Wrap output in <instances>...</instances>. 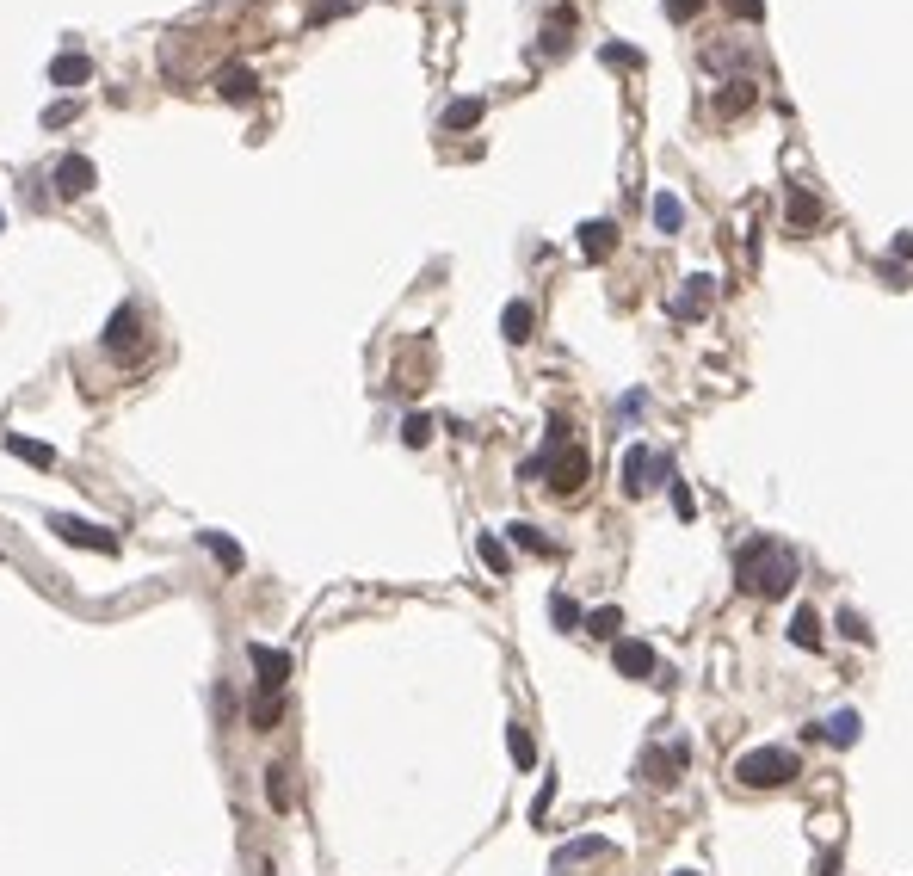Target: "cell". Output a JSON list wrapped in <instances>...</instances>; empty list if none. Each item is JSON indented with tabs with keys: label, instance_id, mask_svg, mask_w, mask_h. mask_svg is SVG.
Instances as JSON below:
<instances>
[{
	"label": "cell",
	"instance_id": "cell-28",
	"mask_svg": "<svg viewBox=\"0 0 913 876\" xmlns=\"http://www.w3.org/2000/svg\"><path fill=\"white\" fill-rule=\"evenodd\" d=\"M476 556L488 562V574H513V556H506V543H500L494 531H482V537H476Z\"/></svg>",
	"mask_w": 913,
	"mask_h": 876
},
{
	"label": "cell",
	"instance_id": "cell-27",
	"mask_svg": "<svg viewBox=\"0 0 913 876\" xmlns=\"http://www.w3.org/2000/svg\"><path fill=\"white\" fill-rule=\"evenodd\" d=\"M550 617H556V630H587V611H580V605H574L562 587L550 593Z\"/></svg>",
	"mask_w": 913,
	"mask_h": 876
},
{
	"label": "cell",
	"instance_id": "cell-21",
	"mask_svg": "<svg viewBox=\"0 0 913 876\" xmlns=\"http://www.w3.org/2000/svg\"><path fill=\"white\" fill-rule=\"evenodd\" d=\"M87 75H93V62H87L81 50H62V56L50 62V81H56V87H81Z\"/></svg>",
	"mask_w": 913,
	"mask_h": 876
},
{
	"label": "cell",
	"instance_id": "cell-23",
	"mask_svg": "<svg viewBox=\"0 0 913 876\" xmlns=\"http://www.w3.org/2000/svg\"><path fill=\"white\" fill-rule=\"evenodd\" d=\"M617 846L611 839H599V833H587V839H568V846L556 852V864H587V858H611Z\"/></svg>",
	"mask_w": 913,
	"mask_h": 876
},
{
	"label": "cell",
	"instance_id": "cell-26",
	"mask_svg": "<svg viewBox=\"0 0 913 876\" xmlns=\"http://www.w3.org/2000/svg\"><path fill=\"white\" fill-rule=\"evenodd\" d=\"M506 537H513V543H519V550H531V556H556V543H550V537H543L537 525H525V519H513V525H506Z\"/></svg>",
	"mask_w": 913,
	"mask_h": 876
},
{
	"label": "cell",
	"instance_id": "cell-36",
	"mask_svg": "<svg viewBox=\"0 0 913 876\" xmlns=\"http://www.w3.org/2000/svg\"><path fill=\"white\" fill-rule=\"evenodd\" d=\"M75 118H81V105L62 99V105H50V112H44V130H62V124H75Z\"/></svg>",
	"mask_w": 913,
	"mask_h": 876
},
{
	"label": "cell",
	"instance_id": "cell-12",
	"mask_svg": "<svg viewBox=\"0 0 913 876\" xmlns=\"http://www.w3.org/2000/svg\"><path fill=\"white\" fill-rule=\"evenodd\" d=\"M574 25H580V19H574V7H556L550 19H543V38H537V50H543V56H562V50L574 44Z\"/></svg>",
	"mask_w": 913,
	"mask_h": 876
},
{
	"label": "cell",
	"instance_id": "cell-19",
	"mask_svg": "<svg viewBox=\"0 0 913 876\" xmlns=\"http://www.w3.org/2000/svg\"><path fill=\"white\" fill-rule=\"evenodd\" d=\"M648 216H654V229H661V235H679V229H685V198H673V192H654Z\"/></svg>",
	"mask_w": 913,
	"mask_h": 876
},
{
	"label": "cell",
	"instance_id": "cell-13",
	"mask_svg": "<svg viewBox=\"0 0 913 876\" xmlns=\"http://www.w3.org/2000/svg\"><path fill=\"white\" fill-rule=\"evenodd\" d=\"M784 636H790V648H821V642H827L821 611H815V605H802V611L790 617V630H784Z\"/></svg>",
	"mask_w": 913,
	"mask_h": 876
},
{
	"label": "cell",
	"instance_id": "cell-18",
	"mask_svg": "<svg viewBox=\"0 0 913 876\" xmlns=\"http://www.w3.org/2000/svg\"><path fill=\"white\" fill-rule=\"evenodd\" d=\"M864 735V716L858 710H833L827 722H821V741H833V747H852Z\"/></svg>",
	"mask_w": 913,
	"mask_h": 876
},
{
	"label": "cell",
	"instance_id": "cell-35",
	"mask_svg": "<svg viewBox=\"0 0 913 876\" xmlns=\"http://www.w3.org/2000/svg\"><path fill=\"white\" fill-rule=\"evenodd\" d=\"M599 56H605L611 68H642V50H630V44H605Z\"/></svg>",
	"mask_w": 913,
	"mask_h": 876
},
{
	"label": "cell",
	"instance_id": "cell-45",
	"mask_svg": "<svg viewBox=\"0 0 913 876\" xmlns=\"http://www.w3.org/2000/svg\"><path fill=\"white\" fill-rule=\"evenodd\" d=\"M0 229H7V216H0Z\"/></svg>",
	"mask_w": 913,
	"mask_h": 876
},
{
	"label": "cell",
	"instance_id": "cell-11",
	"mask_svg": "<svg viewBox=\"0 0 913 876\" xmlns=\"http://www.w3.org/2000/svg\"><path fill=\"white\" fill-rule=\"evenodd\" d=\"M784 229H790V235H815V229H821V204H815V192L790 186V204H784Z\"/></svg>",
	"mask_w": 913,
	"mask_h": 876
},
{
	"label": "cell",
	"instance_id": "cell-31",
	"mask_svg": "<svg viewBox=\"0 0 913 876\" xmlns=\"http://www.w3.org/2000/svg\"><path fill=\"white\" fill-rule=\"evenodd\" d=\"M432 426H438L432 414H408V420H401V445H414V451L432 445Z\"/></svg>",
	"mask_w": 913,
	"mask_h": 876
},
{
	"label": "cell",
	"instance_id": "cell-44",
	"mask_svg": "<svg viewBox=\"0 0 913 876\" xmlns=\"http://www.w3.org/2000/svg\"><path fill=\"white\" fill-rule=\"evenodd\" d=\"M673 876H698V870H673Z\"/></svg>",
	"mask_w": 913,
	"mask_h": 876
},
{
	"label": "cell",
	"instance_id": "cell-9",
	"mask_svg": "<svg viewBox=\"0 0 913 876\" xmlns=\"http://www.w3.org/2000/svg\"><path fill=\"white\" fill-rule=\"evenodd\" d=\"M611 667L624 673V679H654V648L624 636V642H611Z\"/></svg>",
	"mask_w": 913,
	"mask_h": 876
},
{
	"label": "cell",
	"instance_id": "cell-1",
	"mask_svg": "<svg viewBox=\"0 0 913 876\" xmlns=\"http://www.w3.org/2000/svg\"><path fill=\"white\" fill-rule=\"evenodd\" d=\"M735 574H741V593L753 599H784L796 587V556L784 550L778 537H747L741 556H735Z\"/></svg>",
	"mask_w": 913,
	"mask_h": 876
},
{
	"label": "cell",
	"instance_id": "cell-22",
	"mask_svg": "<svg viewBox=\"0 0 913 876\" xmlns=\"http://www.w3.org/2000/svg\"><path fill=\"white\" fill-rule=\"evenodd\" d=\"M198 543H204V550L223 562L229 574H241V568H247V556H241V543H235V537H223V531H198Z\"/></svg>",
	"mask_w": 913,
	"mask_h": 876
},
{
	"label": "cell",
	"instance_id": "cell-40",
	"mask_svg": "<svg viewBox=\"0 0 913 876\" xmlns=\"http://www.w3.org/2000/svg\"><path fill=\"white\" fill-rule=\"evenodd\" d=\"M550 802H556V778H550V784H543V790H537V802H531V815L543 821V815H550Z\"/></svg>",
	"mask_w": 913,
	"mask_h": 876
},
{
	"label": "cell",
	"instance_id": "cell-34",
	"mask_svg": "<svg viewBox=\"0 0 913 876\" xmlns=\"http://www.w3.org/2000/svg\"><path fill=\"white\" fill-rule=\"evenodd\" d=\"M839 636H846V642H870V624H864V611H839Z\"/></svg>",
	"mask_w": 913,
	"mask_h": 876
},
{
	"label": "cell",
	"instance_id": "cell-2",
	"mask_svg": "<svg viewBox=\"0 0 913 876\" xmlns=\"http://www.w3.org/2000/svg\"><path fill=\"white\" fill-rule=\"evenodd\" d=\"M796 753L790 747H753V753H741L735 759V778L747 784V790H784V784H796Z\"/></svg>",
	"mask_w": 913,
	"mask_h": 876
},
{
	"label": "cell",
	"instance_id": "cell-24",
	"mask_svg": "<svg viewBox=\"0 0 913 876\" xmlns=\"http://www.w3.org/2000/svg\"><path fill=\"white\" fill-rule=\"evenodd\" d=\"M482 112H488L482 99H451V105H445V118H438V124H445V130H476V124H482Z\"/></svg>",
	"mask_w": 913,
	"mask_h": 876
},
{
	"label": "cell",
	"instance_id": "cell-25",
	"mask_svg": "<svg viewBox=\"0 0 913 876\" xmlns=\"http://www.w3.org/2000/svg\"><path fill=\"white\" fill-rule=\"evenodd\" d=\"M587 630H593L599 642H624V611H617V605H599V611H587Z\"/></svg>",
	"mask_w": 913,
	"mask_h": 876
},
{
	"label": "cell",
	"instance_id": "cell-33",
	"mask_svg": "<svg viewBox=\"0 0 913 876\" xmlns=\"http://www.w3.org/2000/svg\"><path fill=\"white\" fill-rule=\"evenodd\" d=\"M278 716H284L278 691H260V698H253V728H278Z\"/></svg>",
	"mask_w": 913,
	"mask_h": 876
},
{
	"label": "cell",
	"instance_id": "cell-41",
	"mask_svg": "<svg viewBox=\"0 0 913 876\" xmlns=\"http://www.w3.org/2000/svg\"><path fill=\"white\" fill-rule=\"evenodd\" d=\"M698 7H704V0H673V19H691Z\"/></svg>",
	"mask_w": 913,
	"mask_h": 876
},
{
	"label": "cell",
	"instance_id": "cell-32",
	"mask_svg": "<svg viewBox=\"0 0 913 876\" xmlns=\"http://www.w3.org/2000/svg\"><path fill=\"white\" fill-rule=\"evenodd\" d=\"M266 796L272 809H290V765H266Z\"/></svg>",
	"mask_w": 913,
	"mask_h": 876
},
{
	"label": "cell",
	"instance_id": "cell-4",
	"mask_svg": "<svg viewBox=\"0 0 913 876\" xmlns=\"http://www.w3.org/2000/svg\"><path fill=\"white\" fill-rule=\"evenodd\" d=\"M142 315H136V303H124V309H112V321H105V334H99V346L112 352V358H136L142 352Z\"/></svg>",
	"mask_w": 913,
	"mask_h": 876
},
{
	"label": "cell",
	"instance_id": "cell-30",
	"mask_svg": "<svg viewBox=\"0 0 913 876\" xmlns=\"http://www.w3.org/2000/svg\"><path fill=\"white\" fill-rule=\"evenodd\" d=\"M506 747H513V759L525 765V772L537 765V741H531V728H525V722H513V728H506Z\"/></svg>",
	"mask_w": 913,
	"mask_h": 876
},
{
	"label": "cell",
	"instance_id": "cell-38",
	"mask_svg": "<svg viewBox=\"0 0 913 876\" xmlns=\"http://www.w3.org/2000/svg\"><path fill=\"white\" fill-rule=\"evenodd\" d=\"M642 408H648V395H642V389H630V395H624V401H617V414H624V420H636V414H642Z\"/></svg>",
	"mask_w": 913,
	"mask_h": 876
},
{
	"label": "cell",
	"instance_id": "cell-20",
	"mask_svg": "<svg viewBox=\"0 0 913 876\" xmlns=\"http://www.w3.org/2000/svg\"><path fill=\"white\" fill-rule=\"evenodd\" d=\"M611 247H617V229L605 223V216H593V223H580V253H587V260H605Z\"/></svg>",
	"mask_w": 913,
	"mask_h": 876
},
{
	"label": "cell",
	"instance_id": "cell-8",
	"mask_svg": "<svg viewBox=\"0 0 913 876\" xmlns=\"http://www.w3.org/2000/svg\"><path fill=\"white\" fill-rule=\"evenodd\" d=\"M50 179H56V192H62V198H87L99 173H93V161H87V155H62Z\"/></svg>",
	"mask_w": 913,
	"mask_h": 876
},
{
	"label": "cell",
	"instance_id": "cell-43",
	"mask_svg": "<svg viewBox=\"0 0 913 876\" xmlns=\"http://www.w3.org/2000/svg\"><path fill=\"white\" fill-rule=\"evenodd\" d=\"M815 876H839V864H833V852L821 858V870H815Z\"/></svg>",
	"mask_w": 913,
	"mask_h": 876
},
{
	"label": "cell",
	"instance_id": "cell-16",
	"mask_svg": "<svg viewBox=\"0 0 913 876\" xmlns=\"http://www.w3.org/2000/svg\"><path fill=\"white\" fill-rule=\"evenodd\" d=\"M7 451L31 469H56V445H44V438H25V432H7Z\"/></svg>",
	"mask_w": 913,
	"mask_h": 876
},
{
	"label": "cell",
	"instance_id": "cell-6",
	"mask_svg": "<svg viewBox=\"0 0 913 876\" xmlns=\"http://www.w3.org/2000/svg\"><path fill=\"white\" fill-rule=\"evenodd\" d=\"M710 297H716V278H710V272H691V278L679 284V297L667 303V315L691 327V321H704V309H710Z\"/></svg>",
	"mask_w": 913,
	"mask_h": 876
},
{
	"label": "cell",
	"instance_id": "cell-7",
	"mask_svg": "<svg viewBox=\"0 0 913 876\" xmlns=\"http://www.w3.org/2000/svg\"><path fill=\"white\" fill-rule=\"evenodd\" d=\"M550 488L556 494H580V488H587V451H580V445H550Z\"/></svg>",
	"mask_w": 913,
	"mask_h": 876
},
{
	"label": "cell",
	"instance_id": "cell-5",
	"mask_svg": "<svg viewBox=\"0 0 913 876\" xmlns=\"http://www.w3.org/2000/svg\"><path fill=\"white\" fill-rule=\"evenodd\" d=\"M50 531H56L62 543H75V550H99V556L118 550V531H105V525H93V519H75V513H56Z\"/></svg>",
	"mask_w": 913,
	"mask_h": 876
},
{
	"label": "cell",
	"instance_id": "cell-3",
	"mask_svg": "<svg viewBox=\"0 0 913 876\" xmlns=\"http://www.w3.org/2000/svg\"><path fill=\"white\" fill-rule=\"evenodd\" d=\"M654 482H679L673 463H667L661 451H648V445H630V451H624V494H648Z\"/></svg>",
	"mask_w": 913,
	"mask_h": 876
},
{
	"label": "cell",
	"instance_id": "cell-37",
	"mask_svg": "<svg viewBox=\"0 0 913 876\" xmlns=\"http://www.w3.org/2000/svg\"><path fill=\"white\" fill-rule=\"evenodd\" d=\"M735 19H747V25H765V0H722Z\"/></svg>",
	"mask_w": 913,
	"mask_h": 876
},
{
	"label": "cell",
	"instance_id": "cell-29",
	"mask_svg": "<svg viewBox=\"0 0 913 876\" xmlns=\"http://www.w3.org/2000/svg\"><path fill=\"white\" fill-rule=\"evenodd\" d=\"M747 105H753V81H728V87L716 93V112H722V118H735V112H747Z\"/></svg>",
	"mask_w": 913,
	"mask_h": 876
},
{
	"label": "cell",
	"instance_id": "cell-17",
	"mask_svg": "<svg viewBox=\"0 0 913 876\" xmlns=\"http://www.w3.org/2000/svg\"><path fill=\"white\" fill-rule=\"evenodd\" d=\"M216 93L241 105V99H253V93H260V75H253V68H241V62H229L223 75H216Z\"/></svg>",
	"mask_w": 913,
	"mask_h": 876
},
{
	"label": "cell",
	"instance_id": "cell-10",
	"mask_svg": "<svg viewBox=\"0 0 913 876\" xmlns=\"http://www.w3.org/2000/svg\"><path fill=\"white\" fill-rule=\"evenodd\" d=\"M247 661H253V673H260V691H278V685L290 679V654H284V648L247 642Z\"/></svg>",
	"mask_w": 913,
	"mask_h": 876
},
{
	"label": "cell",
	"instance_id": "cell-15",
	"mask_svg": "<svg viewBox=\"0 0 913 876\" xmlns=\"http://www.w3.org/2000/svg\"><path fill=\"white\" fill-rule=\"evenodd\" d=\"M500 334L513 340V346H525V340L537 334V309H531V303H506V309H500Z\"/></svg>",
	"mask_w": 913,
	"mask_h": 876
},
{
	"label": "cell",
	"instance_id": "cell-39",
	"mask_svg": "<svg viewBox=\"0 0 913 876\" xmlns=\"http://www.w3.org/2000/svg\"><path fill=\"white\" fill-rule=\"evenodd\" d=\"M667 488H673V513L691 519V488H685V482H667Z\"/></svg>",
	"mask_w": 913,
	"mask_h": 876
},
{
	"label": "cell",
	"instance_id": "cell-14",
	"mask_svg": "<svg viewBox=\"0 0 913 876\" xmlns=\"http://www.w3.org/2000/svg\"><path fill=\"white\" fill-rule=\"evenodd\" d=\"M691 759V747L685 741H673L667 753L661 747H654V753H642V778H654V784H661V778H679V765Z\"/></svg>",
	"mask_w": 913,
	"mask_h": 876
},
{
	"label": "cell",
	"instance_id": "cell-42",
	"mask_svg": "<svg viewBox=\"0 0 913 876\" xmlns=\"http://www.w3.org/2000/svg\"><path fill=\"white\" fill-rule=\"evenodd\" d=\"M895 260H913V235H895Z\"/></svg>",
	"mask_w": 913,
	"mask_h": 876
}]
</instances>
